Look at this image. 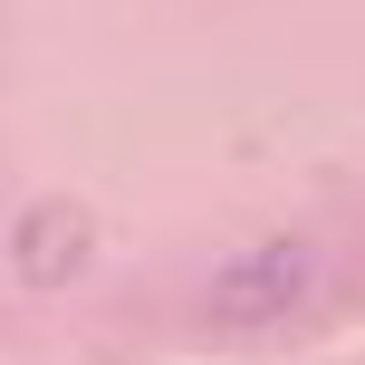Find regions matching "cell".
<instances>
[{"instance_id": "6da1fadb", "label": "cell", "mask_w": 365, "mask_h": 365, "mask_svg": "<svg viewBox=\"0 0 365 365\" xmlns=\"http://www.w3.org/2000/svg\"><path fill=\"white\" fill-rule=\"evenodd\" d=\"M317 289H327V259H317V240L279 231V240H250V250H231V259L212 269L202 317H212V327H279V317H298Z\"/></svg>"}, {"instance_id": "7a4b0ae2", "label": "cell", "mask_w": 365, "mask_h": 365, "mask_svg": "<svg viewBox=\"0 0 365 365\" xmlns=\"http://www.w3.org/2000/svg\"><path fill=\"white\" fill-rule=\"evenodd\" d=\"M87 250H96V212L77 192H48V202H29V212L10 221V269L29 279V289H68V279L87 269Z\"/></svg>"}]
</instances>
